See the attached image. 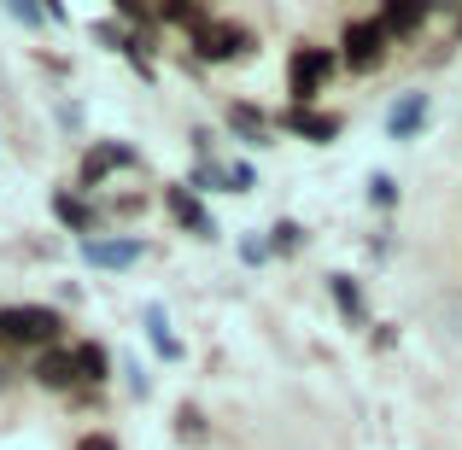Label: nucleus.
Segmentation results:
<instances>
[{"mask_svg":"<svg viewBox=\"0 0 462 450\" xmlns=\"http://www.w3.org/2000/svg\"><path fill=\"white\" fill-rule=\"evenodd\" d=\"M59 310H47V304H6L0 310V339H18V345H47L53 351L59 339Z\"/></svg>","mask_w":462,"mask_h":450,"instance_id":"obj_1","label":"nucleus"},{"mask_svg":"<svg viewBox=\"0 0 462 450\" xmlns=\"http://www.w3.org/2000/svg\"><path fill=\"white\" fill-rule=\"evenodd\" d=\"M334 77V53L328 47H299L293 65H287V88H293V106H310L322 94V82Z\"/></svg>","mask_w":462,"mask_h":450,"instance_id":"obj_2","label":"nucleus"},{"mask_svg":"<svg viewBox=\"0 0 462 450\" xmlns=\"http://www.w3.org/2000/svg\"><path fill=\"white\" fill-rule=\"evenodd\" d=\"M193 47H199V59L223 65V59H240V53H246L252 35L240 30V23H228V18H211V23H199V30H193Z\"/></svg>","mask_w":462,"mask_h":450,"instance_id":"obj_3","label":"nucleus"},{"mask_svg":"<svg viewBox=\"0 0 462 450\" xmlns=\"http://www.w3.org/2000/svg\"><path fill=\"white\" fill-rule=\"evenodd\" d=\"M346 65L351 70H374L386 59V30L381 23H369V18H357V23H346Z\"/></svg>","mask_w":462,"mask_h":450,"instance_id":"obj_4","label":"nucleus"},{"mask_svg":"<svg viewBox=\"0 0 462 450\" xmlns=\"http://www.w3.org/2000/svg\"><path fill=\"white\" fill-rule=\"evenodd\" d=\"M35 381H42V386H53V392H70V386L82 381V369H77V351H65V345L42 351V363H35Z\"/></svg>","mask_w":462,"mask_h":450,"instance_id":"obj_5","label":"nucleus"},{"mask_svg":"<svg viewBox=\"0 0 462 450\" xmlns=\"http://www.w3.org/2000/svg\"><path fill=\"white\" fill-rule=\"evenodd\" d=\"M82 258L100 270H129L141 258V240H82Z\"/></svg>","mask_w":462,"mask_h":450,"instance_id":"obj_6","label":"nucleus"},{"mask_svg":"<svg viewBox=\"0 0 462 450\" xmlns=\"http://www.w3.org/2000/svg\"><path fill=\"white\" fill-rule=\"evenodd\" d=\"M282 129H293V135H305V141H334L339 135V117L310 112V106H293V112L282 117Z\"/></svg>","mask_w":462,"mask_h":450,"instance_id":"obj_7","label":"nucleus"},{"mask_svg":"<svg viewBox=\"0 0 462 450\" xmlns=\"http://www.w3.org/2000/svg\"><path fill=\"white\" fill-rule=\"evenodd\" d=\"M170 211H176V223H181V228H193L199 240H211V234H217V223L205 216V205L193 199L188 188H170Z\"/></svg>","mask_w":462,"mask_h":450,"instance_id":"obj_8","label":"nucleus"},{"mask_svg":"<svg viewBox=\"0 0 462 450\" xmlns=\"http://www.w3.org/2000/svg\"><path fill=\"white\" fill-rule=\"evenodd\" d=\"M421 124H428V94H404V100H398L393 112H386V129H393L398 141H404V135H416Z\"/></svg>","mask_w":462,"mask_h":450,"instance_id":"obj_9","label":"nucleus"},{"mask_svg":"<svg viewBox=\"0 0 462 450\" xmlns=\"http://www.w3.org/2000/svg\"><path fill=\"white\" fill-rule=\"evenodd\" d=\"M124 164H135V152H129V147H94L88 158H82V181L94 188L106 170H124Z\"/></svg>","mask_w":462,"mask_h":450,"instance_id":"obj_10","label":"nucleus"},{"mask_svg":"<svg viewBox=\"0 0 462 450\" xmlns=\"http://www.w3.org/2000/svg\"><path fill=\"white\" fill-rule=\"evenodd\" d=\"M328 293H334V304L351 322H363V298H357V281H351V275H328Z\"/></svg>","mask_w":462,"mask_h":450,"instance_id":"obj_11","label":"nucleus"},{"mask_svg":"<svg viewBox=\"0 0 462 450\" xmlns=\"http://www.w3.org/2000/svg\"><path fill=\"white\" fill-rule=\"evenodd\" d=\"M77 369H82V381H94V386H100V381H106V369H112L106 345H94V339H88V345H77Z\"/></svg>","mask_w":462,"mask_h":450,"instance_id":"obj_12","label":"nucleus"},{"mask_svg":"<svg viewBox=\"0 0 462 450\" xmlns=\"http://www.w3.org/2000/svg\"><path fill=\"white\" fill-rule=\"evenodd\" d=\"M421 18H428V6H386L381 30L386 35H410V30H421Z\"/></svg>","mask_w":462,"mask_h":450,"instance_id":"obj_13","label":"nucleus"},{"mask_svg":"<svg viewBox=\"0 0 462 450\" xmlns=\"http://www.w3.org/2000/svg\"><path fill=\"white\" fill-rule=\"evenodd\" d=\"M228 124H235L240 135L252 141V147H263V141H270V124H263V117L252 112V106H235V112H228Z\"/></svg>","mask_w":462,"mask_h":450,"instance_id":"obj_14","label":"nucleus"},{"mask_svg":"<svg viewBox=\"0 0 462 450\" xmlns=\"http://www.w3.org/2000/svg\"><path fill=\"white\" fill-rule=\"evenodd\" d=\"M53 211H59V223H70V228H94V211L77 193H53Z\"/></svg>","mask_w":462,"mask_h":450,"instance_id":"obj_15","label":"nucleus"},{"mask_svg":"<svg viewBox=\"0 0 462 450\" xmlns=\"http://www.w3.org/2000/svg\"><path fill=\"white\" fill-rule=\"evenodd\" d=\"M147 334H152V351H158V357H181V345L170 339V327H164V310H158V304L147 310Z\"/></svg>","mask_w":462,"mask_h":450,"instance_id":"obj_16","label":"nucleus"},{"mask_svg":"<svg viewBox=\"0 0 462 450\" xmlns=\"http://www.w3.org/2000/svg\"><path fill=\"white\" fill-rule=\"evenodd\" d=\"M176 439L181 445H205V416H199V409H181V416H176Z\"/></svg>","mask_w":462,"mask_h":450,"instance_id":"obj_17","label":"nucleus"},{"mask_svg":"<svg viewBox=\"0 0 462 450\" xmlns=\"http://www.w3.org/2000/svg\"><path fill=\"white\" fill-rule=\"evenodd\" d=\"M299 246H305L299 223H275V228H270V252H299Z\"/></svg>","mask_w":462,"mask_h":450,"instance_id":"obj_18","label":"nucleus"},{"mask_svg":"<svg viewBox=\"0 0 462 450\" xmlns=\"http://www.w3.org/2000/svg\"><path fill=\"white\" fill-rule=\"evenodd\" d=\"M164 18H170V23H188V30L211 23V18H205V6H193V0H188V6H164Z\"/></svg>","mask_w":462,"mask_h":450,"instance_id":"obj_19","label":"nucleus"},{"mask_svg":"<svg viewBox=\"0 0 462 450\" xmlns=\"http://www.w3.org/2000/svg\"><path fill=\"white\" fill-rule=\"evenodd\" d=\"M369 199H374V205H393V199H398L393 176H374V181H369Z\"/></svg>","mask_w":462,"mask_h":450,"instance_id":"obj_20","label":"nucleus"},{"mask_svg":"<svg viewBox=\"0 0 462 450\" xmlns=\"http://www.w3.org/2000/svg\"><path fill=\"white\" fill-rule=\"evenodd\" d=\"M77 450H117V439H112V433H88Z\"/></svg>","mask_w":462,"mask_h":450,"instance_id":"obj_21","label":"nucleus"}]
</instances>
